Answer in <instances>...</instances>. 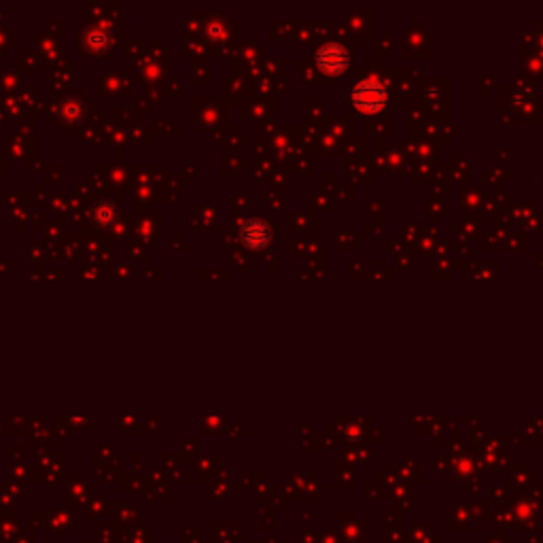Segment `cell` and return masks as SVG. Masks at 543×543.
<instances>
[{"label": "cell", "instance_id": "1", "mask_svg": "<svg viewBox=\"0 0 543 543\" xmlns=\"http://www.w3.org/2000/svg\"><path fill=\"white\" fill-rule=\"evenodd\" d=\"M352 102L361 111H380L387 102V89L378 81H363L352 92Z\"/></svg>", "mask_w": 543, "mask_h": 543}, {"label": "cell", "instance_id": "3", "mask_svg": "<svg viewBox=\"0 0 543 543\" xmlns=\"http://www.w3.org/2000/svg\"><path fill=\"white\" fill-rule=\"evenodd\" d=\"M242 240H244L249 246H253V249H261V246H266L268 240H270V227H268L263 221L253 219V221H249V223L242 227Z\"/></svg>", "mask_w": 543, "mask_h": 543}, {"label": "cell", "instance_id": "2", "mask_svg": "<svg viewBox=\"0 0 543 543\" xmlns=\"http://www.w3.org/2000/svg\"><path fill=\"white\" fill-rule=\"evenodd\" d=\"M316 62H318V66H320L325 73L337 75V73H342V70L346 68V64H348V54H346V49H344L342 45L331 43V45H325V47L316 54Z\"/></svg>", "mask_w": 543, "mask_h": 543}]
</instances>
